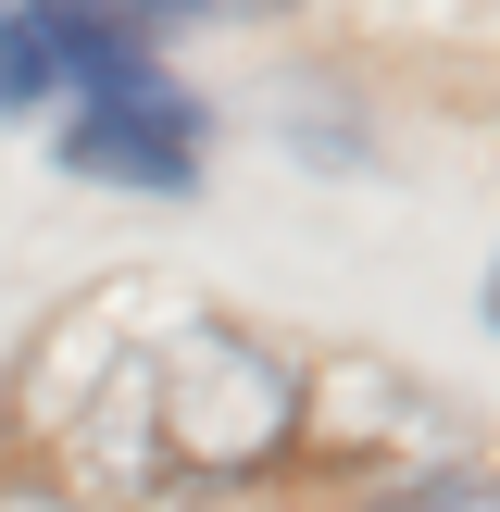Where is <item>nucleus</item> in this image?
I'll list each match as a JSON object with an SVG mask.
<instances>
[{
    "label": "nucleus",
    "instance_id": "obj_1",
    "mask_svg": "<svg viewBox=\"0 0 500 512\" xmlns=\"http://www.w3.org/2000/svg\"><path fill=\"white\" fill-rule=\"evenodd\" d=\"M25 438L75 488H225L300 438V375L200 300L100 288L25 350Z\"/></svg>",
    "mask_w": 500,
    "mask_h": 512
},
{
    "label": "nucleus",
    "instance_id": "obj_2",
    "mask_svg": "<svg viewBox=\"0 0 500 512\" xmlns=\"http://www.w3.org/2000/svg\"><path fill=\"white\" fill-rule=\"evenodd\" d=\"M200 138H213V113H200L175 75H138V88H100L63 113V138H50V163L88 175V188H138V200H188L200 188Z\"/></svg>",
    "mask_w": 500,
    "mask_h": 512
},
{
    "label": "nucleus",
    "instance_id": "obj_3",
    "mask_svg": "<svg viewBox=\"0 0 500 512\" xmlns=\"http://www.w3.org/2000/svg\"><path fill=\"white\" fill-rule=\"evenodd\" d=\"M163 75V13H0V113H75Z\"/></svg>",
    "mask_w": 500,
    "mask_h": 512
},
{
    "label": "nucleus",
    "instance_id": "obj_4",
    "mask_svg": "<svg viewBox=\"0 0 500 512\" xmlns=\"http://www.w3.org/2000/svg\"><path fill=\"white\" fill-rule=\"evenodd\" d=\"M363 512H500V475H463V463H438V475H400V488H375Z\"/></svg>",
    "mask_w": 500,
    "mask_h": 512
},
{
    "label": "nucleus",
    "instance_id": "obj_5",
    "mask_svg": "<svg viewBox=\"0 0 500 512\" xmlns=\"http://www.w3.org/2000/svg\"><path fill=\"white\" fill-rule=\"evenodd\" d=\"M488 325H500V263H488Z\"/></svg>",
    "mask_w": 500,
    "mask_h": 512
}]
</instances>
